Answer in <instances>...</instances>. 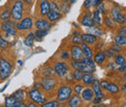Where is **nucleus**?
I'll use <instances>...</instances> for the list:
<instances>
[{
	"label": "nucleus",
	"mask_w": 126,
	"mask_h": 107,
	"mask_svg": "<svg viewBox=\"0 0 126 107\" xmlns=\"http://www.w3.org/2000/svg\"><path fill=\"white\" fill-rule=\"evenodd\" d=\"M50 10L60 11V3L57 0H50Z\"/></svg>",
	"instance_id": "obj_47"
},
{
	"label": "nucleus",
	"mask_w": 126,
	"mask_h": 107,
	"mask_svg": "<svg viewBox=\"0 0 126 107\" xmlns=\"http://www.w3.org/2000/svg\"><path fill=\"white\" fill-rule=\"evenodd\" d=\"M91 8H92L91 0H84L82 4V11H89Z\"/></svg>",
	"instance_id": "obj_49"
},
{
	"label": "nucleus",
	"mask_w": 126,
	"mask_h": 107,
	"mask_svg": "<svg viewBox=\"0 0 126 107\" xmlns=\"http://www.w3.org/2000/svg\"><path fill=\"white\" fill-rule=\"evenodd\" d=\"M77 2V0H69V3L70 4H74V3H76Z\"/></svg>",
	"instance_id": "obj_58"
},
{
	"label": "nucleus",
	"mask_w": 126,
	"mask_h": 107,
	"mask_svg": "<svg viewBox=\"0 0 126 107\" xmlns=\"http://www.w3.org/2000/svg\"><path fill=\"white\" fill-rule=\"evenodd\" d=\"M57 58H58V60H60V61H69L71 60V56H70L69 50H67V49H65V50H60V52L58 53Z\"/></svg>",
	"instance_id": "obj_35"
},
{
	"label": "nucleus",
	"mask_w": 126,
	"mask_h": 107,
	"mask_svg": "<svg viewBox=\"0 0 126 107\" xmlns=\"http://www.w3.org/2000/svg\"><path fill=\"white\" fill-rule=\"evenodd\" d=\"M85 32H88V33H91V34H94L98 37H102L104 34H105V29L103 26H98V25H93L91 27H86V31Z\"/></svg>",
	"instance_id": "obj_25"
},
{
	"label": "nucleus",
	"mask_w": 126,
	"mask_h": 107,
	"mask_svg": "<svg viewBox=\"0 0 126 107\" xmlns=\"http://www.w3.org/2000/svg\"><path fill=\"white\" fill-rule=\"evenodd\" d=\"M16 26L18 32H29L34 27V20L30 16H25L22 20L16 22Z\"/></svg>",
	"instance_id": "obj_10"
},
{
	"label": "nucleus",
	"mask_w": 126,
	"mask_h": 107,
	"mask_svg": "<svg viewBox=\"0 0 126 107\" xmlns=\"http://www.w3.org/2000/svg\"><path fill=\"white\" fill-rule=\"evenodd\" d=\"M72 74H73V78H74L75 83H80L84 73L82 72L81 69L79 68V69H73L72 70Z\"/></svg>",
	"instance_id": "obj_34"
},
{
	"label": "nucleus",
	"mask_w": 126,
	"mask_h": 107,
	"mask_svg": "<svg viewBox=\"0 0 126 107\" xmlns=\"http://www.w3.org/2000/svg\"><path fill=\"white\" fill-rule=\"evenodd\" d=\"M80 69L82 70V72L84 74H86V73H95V71H96L95 67H92L90 65H86V64H82Z\"/></svg>",
	"instance_id": "obj_45"
},
{
	"label": "nucleus",
	"mask_w": 126,
	"mask_h": 107,
	"mask_svg": "<svg viewBox=\"0 0 126 107\" xmlns=\"http://www.w3.org/2000/svg\"><path fill=\"white\" fill-rule=\"evenodd\" d=\"M39 105L38 104H36L35 102H33V101H28V102H26V107H38Z\"/></svg>",
	"instance_id": "obj_56"
},
{
	"label": "nucleus",
	"mask_w": 126,
	"mask_h": 107,
	"mask_svg": "<svg viewBox=\"0 0 126 107\" xmlns=\"http://www.w3.org/2000/svg\"><path fill=\"white\" fill-rule=\"evenodd\" d=\"M103 27L107 30L110 31H115L118 25L115 23V21L110 18V16L108 14L106 16H103Z\"/></svg>",
	"instance_id": "obj_18"
},
{
	"label": "nucleus",
	"mask_w": 126,
	"mask_h": 107,
	"mask_svg": "<svg viewBox=\"0 0 126 107\" xmlns=\"http://www.w3.org/2000/svg\"><path fill=\"white\" fill-rule=\"evenodd\" d=\"M16 0H9V2H11V3H13V2H15Z\"/></svg>",
	"instance_id": "obj_62"
},
{
	"label": "nucleus",
	"mask_w": 126,
	"mask_h": 107,
	"mask_svg": "<svg viewBox=\"0 0 126 107\" xmlns=\"http://www.w3.org/2000/svg\"><path fill=\"white\" fill-rule=\"evenodd\" d=\"M61 2H69V0H60Z\"/></svg>",
	"instance_id": "obj_60"
},
{
	"label": "nucleus",
	"mask_w": 126,
	"mask_h": 107,
	"mask_svg": "<svg viewBox=\"0 0 126 107\" xmlns=\"http://www.w3.org/2000/svg\"><path fill=\"white\" fill-rule=\"evenodd\" d=\"M34 42H35V33L33 31H29L27 32L26 36L24 37L23 39V45L28 48H31L34 45Z\"/></svg>",
	"instance_id": "obj_28"
},
{
	"label": "nucleus",
	"mask_w": 126,
	"mask_h": 107,
	"mask_svg": "<svg viewBox=\"0 0 126 107\" xmlns=\"http://www.w3.org/2000/svg\"><path fill=\"white\" fill-rule=\"evenodd\" d=\"M93 60H94L95 63L97 65H100V66H105V64L109 61L106 54H105L104 49L103 50H99V51H95Z\"/></svg>",
	"instance_id": "obj_15"
},
{
	"label": "nucleus",
	"mask_w": 126,
	"mask_h": 107,
	"mask_svg": "<svg viewBox=\"0 0 126 107\" xmlns=\"http://www.w3.org/2000/svg\"><path fill=\"white\" fill-rule=\"evenodd\" d=\"M80 96L84 103H90L95 96L94 91L92 90L91 87H84L83 91L80 93Z\"/></svg>",
	"instance_id": "obj_20"
},
{
	"label": "nucleus",
	"mask_w": 126,
	"mask_h": 107,
	"mask_svg": "<svg viewBox=\"0 0 126 107\" xmlns=\"http://www.w3.org/2000/svg\"><path fill=\"white\" fill-rule=\"evenodd\" d=\"M17 62H18V64H19V65H21V63H22V61H18Z\"/></svg>",
	"instance_id": "obj_61"
},
{
	"label": "nucleus",
	"mask_w": 126,
	"mask_h": 107,
	"mask_svg": "<svg viewBox=\"0 0 126 107\" xmlns=\"http://www.w3.org/2000/svg\"><path fill=\"white\" fill-rule=\"evenodd\" d=\"M4 106L6 107H26V102H19L16 97L11 94L5 97Z\"/></svg>",
	"instance_id": "obj_16"
},
{
	"label": "nucleus",
	"mask_w": 126,
	"mask_h": 107,
	"mask_svg": "<svg viewBox=\"0 0 126 107\" xmlns=\"http://www.w3.org/2000/svg\"><path fill=\"white\" fill-rule=\"evenodd\" d=\"M93 49H94V51L103 50V49H104V42H103L101 39H99V40L97 41V43L93 46Z\"/></svg>",
	"instance_id": "obj_51"
},
{
	"label": "nucleus",
	"mask_w": 126,
	"mask_h": 107,
	"mask_svg": "<svg viewBox=\"0 0 126 107\" xmlns=\"http://www.w3.org/2000/svg\"><path fill=\"white\" fill-rule=\"evenodd\" d=\"M50 11V0H39L37 4V12L40 17H46Z\"/></svg>",
	"instance_id": "obj_14"
},
{
	"label": "nucleus",
	"mask_w": 126,
	"mask_h": 107,
	"mask_svg": "<svg viewBox=\"0 0 126 107\" xmlns=\"http://www.w3.org/2000/svg\"><path fill=\"white\" fill-rule=\"evenodd\" d=\"M62 17H63V14L60 11H55V10H50L47 13V15L46 16V18H47L52 24L55 23V22H57V21H59L62 19Z\"/></svg>",
	"instance_id": "obj_22"
},
{
	"label": "nucleus",
	"mask_w": 126,
	"mask_h": 107,
	"mask_svg": "<svg viewBox=\"0 0 126 107\" xmlns=\"http://www.w3.org/2000/svg\"><path fill=\"white\" fill-rule=\"evenodd\" d=\"M100 85L102 90L104 91L105 93L110 94V95H116L120 93V86L117 85L115 82L109 81L107 79H102L100 81Z\"/></svg>",
	"instance_id": "obj_8"
},
{
	"label": "nucleus",
	"mask_w": 126,
	"mask_h": 107,
	"mask_svg": "<svg viewBox=\"0 0 126 107\" xmlns=\"http://www.w3.org/2000/svg\"><path fill=\"white\" fill-rule=\"evenodd\" d=\"M92 20L94 21L95 25L103 26V15L101 14L100 10L98 8H95V10L92 12Z\"/></svg>",
	"instance_id": "obj_26"
},
{
	"label": "nucleus",
	"mask_w": 126,
	"mask_h": 107,
	"mask_svg": "<svg viewBox=\"0 0 126 107\" xmlns=\"http://www.w3.org/2000/svg\"><path fill=\"white\" fill-rule=\"evenodd\" d=\"M82 62L80 61H75V60H70L69 61V65L71 67V69H80L82 66Z\"/></svg>",
	"instance_id": "obj_40"
},
{
	"label": "nucleus",
	"mask_w": 126,
	"mask_h": 107,
	"mask_svg": "<svg viewBox=\"0 0 126 107\" xmlns=\"http://www.w3.org/2000/svg\"><path fill=\"white\" fill-rule=\"evenodd\" d=\"M71 5L72 4H70L69 2H61L60 3V12L63 15L68 14L71 10Z\"/></svg>",
	"instance_id": "obj_38"
},
{
	"label": "nucleus",
	"mask_w": 126,
	"mask_h": 107,
	"mask_svg": "<svg viewBox=\"0 0 126 107\" xmlns=\"http://www.w3.org/2000/svg\"><path fill=\"white\" fill-rule=\"evenodd\" d=\"M81 43H82V40H81L80 35H74V34H72V36L70 38V44L80 45Z\"/></svg>",
	"instance_id": "obj_42"
},
{
	"label": "nucleus",
	"mask_w": 126,
	"mask_h": 107,
	"mask_svg": "<svg viewBox=\"0 0 126 107\" xmlns=\"http://www.w3.org/2000/svg\"><path fill=\"white\" fill-rule=\"evenodd\" d=\"M59 80L60 79L56 76H41L38 81L40 84V89L48 96V94H51V93H54L55 95L56 89L59 85Z\"/></svg>",
	"instance_id": "obj_1"
},
{
	"label": "nucleus",
	"mask_w": 126,
	"mask_h": 107,
	"mask_svg": "<svg viewBox=\"0 0 126 107\" xmlns=\"http://www.w3.org/2000/svg\"><path fill=\"white\" fill-rule=\"evenodd\" d=\"M83 100L81 98V96L77 93H73L72 96L69 98V100L66 102V106L68 107H79L82 106Z\"/></svg>",
	"instance_id": "obj_21"
},
{
	"label": "nucleus",
	"mask_w": 126,
	"mask_h": 107,
	"mask_svg": "<svg viewBox=\"0 0 126 107\" xmlns=\"http://www.w3.org/2000/svg\"><path fill=\"white\" fill-rule=\"evenodd\" d=\"M2 35V31H1V29H0V36Z\"/></svg>",
	"instance_id": "obj_64"
},
{
	"label": "nucleus",
	"mask_w": 126,
	"mask_h": 107,
	"mask_svg": "<svg viewBox=\"0 0 126 107\" xmlns=\"http://www.w3.org/2000/svg\"><path fill=\"white\" fill-rule=\"evenodd\" d=\"M25 4H26V6L27 7H30L32 4H33V0H22Z\"/></svg>",
	"instance_id": "obj_57"
},
{
	"label": "nucleus",
	"mask_w": 126,
	"mask_h": 107,
	"mask_svg": "<svg viewBox=\"0 0 126 107\" xmlns=\"http://www.w3.org/2000/svg\"><path fill=\"white\" fill-rule=\"evenodd\" d=\"M109 15L117 25H122L126 23V14L120 5L112 3V5L109 9Z\"/></svg>",
	"instance_id": "obj_4"
},
{
	"label": "nucleus",
	"mask_w": 126,
	"mask_h": 107,
	"mask_svg": "<svg viewBox=\"0 0 126 107\" xmlns=\"http://www.w3.org/2000/svg\"><path fill=\"white\" fill-rule=\"evenodd\" d=\"M1 56H2V51L0 50V57H1Z\"/></svg>",
	"instance_id": "obj_63"
},
{
	"label": "nucleus",
	"mask_w": 126,
	"mask_h": 107,
	"mask_svg": "<svg viewBox=\"0 0 126 107\" xmlns=\"http://www.w3.org/2000/svg\"><path fill=\"white\" fill-rule=\"evenodd\" d=\"M112 61L114 62V64L118 67L120 65H122L126 61V53H120V54H116V56L112 59Z\"/></svg>",
	"instance_id": "obj_30"
},
{
	"label": "nucleus",
	"mask_w": 126,
	"mask_h": 107,
	"mask_svg": "<svg viewBox=\"0 0 126 107\" xmlns=\"http://www.w3.org/2000/svg\"><path fill=\"white\" fill-rule=\"evenodd\" d=\"M53 69L55 72V76L59 78L60 80L64 79V77L66 76L70 71H71V67L69 65V63L65 61H56L53 64Z\"/></svg>",
	"instance_id": "obj_9"
},
{
	"label": "nucleus",
	"mask_w": 126,
	"mask_h": 107,
	"mask_svg": "<svg viewBox=\"0 0 126 107\" xmlns=\"http://www.w3.org/2000/svg\"><path fill=\"white\" fill-rule=\"evenodd\" d=\"M80 37H81V40L82 42L90 45V46H94L95 44L97 43V41L100 39V37L96 36L94 34H91V33H88V32H81L80 34Z\"/></svg>",
	"instance_id": "obj_19"
},
{
	"label": "nucleus",
	"mask_w": 126,
	"mask_h": 107,
	"mask_svg": "<svg viewBox=\"0 0 126 107\" xmlns=\"http://www.w3.org/2000/svg\"><path fill=\"white\" fill-rule=\"evenodd\" d=\"M81 61L83 64L90 65V66H92V67H95V68H96V63H95L93 58H87V57H83V58L81 59V61Z\"/></svg>",
	"instance_id": "obj_44"
},
{
	"label": "nucleus",
	"mask_w": 126,
	"mask_h": 107,
	"mask_svg": "<svg viewBox=\"0 0 126 107\" xmlns=\"http://www.w3.org/2000/svg\"><path fill=\"white\" fill-rule=\"evenodd\" d=\"M116 34H122V35H126V23L122 24V25H118V27L116 28V30L114 31Z\"/></svg>",
	"instance_id": "obj_50"
},
{
	"label": "nucleus",
	"mask_w": 126,
	"mask_h": 107,
	"mask_svg": "<svg viewBox=\"0 0 126 107\" xmlns=\"http://www.w3.org/2000/svg\"><path fill=\"white\" fill-rule=\"evenodd\" d=\"M12 17V3L8 2L0 9V21L10 20Z\"/></svg>",
	"instance_id": "obj_17"
},
{
	"label": "nucleus",
	"mask_w": 126,
	"mask_h": 107,
	"mask_svg": "<svg viewBox=\"0 0 126 107\" xmlns=\"http://www.w3.org/2000/svg\"><path fill=\"white\" fill-rule=\"evenodd\" d=\"M96 80H97V77L95 76L94 73H86V74H83L81 83L85 87H91Z\"/></svg>",
	"instance_id": "obj_24"
},
{
	"label": "nucleus",
	"mask_w": 126,
	"mask_h": 107,
	"mask_svg": "<svg viewBox=\"0 0 126 107\" xmlns=\"http://www.w3.org/2000/svg\"><path fill=\"white\" fill-rule=\"evenodd\" d=\"M110 46L117 53V54H120V53H126V49L124 47L120 46V45H118V44H116V43H114V42H112V43H110Z\"/></svg>",
	"instance_id": "obj_43"
},
{
	"label": "nucleus",
	"mask_w": 126,
	"mask_h": 107,
	"mask_svg": "<svg viewBox=\"0 0 126 107\" xmlns=\"http://www.w3.org/2000/svg\"><path fill=\"white\" fill-rule=\"evenodd\" d=\"M14 67H15V62L10 58H7L6 56L2 55L0 57V81L3 82L11 76Z\"/></svg>",
	"instance_id": "obj_3"
},
{
	"label": "nucleus",
	"mask_w": 126,
	"mask_h": 107,
	"mask_svg": "<svg viewBox=\"0 0 126 107\" xmlns=\"http://www.w3.org/2000/svg\"><path fill=\"white\" fill-rule=\"evenodd\" d=\"M91 88H92V90L94 91L95 96H98V97H100V98H102V99H105V94H106V93L104 92V91H103L102 88H101L100 80L97 79L94 83L92 84Z\"/></svg>",
	"instance_id": "obj_23"
},
{
	"label": "nucleus",
	"mask_w": 126,
	"mask_h": 107,
	"mask_svg": "<svg viewBox=\"0 0 126 107\" xmlns=\"http://www.w3.org/2000/svg\"><path fill=\"white\" fill-rule=\"evenodd\" d=\"M34 27L35 29L49 31L52 27V23L46 17H39L34 21Z\"/></svg>",
	"instance_id": "obj_11"
},
{
	"label": "nucleus",
	"mask_w": 126,
	"mask_h": 107,
	"mask_svg": "<svg viewBox=\"0 0 126 107\" xmlns=\"http://www.w3.org/2000/svg\"><path fill=\"white\" fill-rule=\"evenodd\" d=\"M59 105H60V104H59V101H58L56 98H54V99L47 100V101L42 105V107H58Z\"/></svg>",
	"instance_id": "obj_41"
},
{
	"label": "nucleus",
	"mask_w": 126,
	"mask_h": 107,
	"mask_svg": "<svg viewBox=\"0 0 126 107\" xmlns=\"http://www.w3.org/2000/svg\"><path fill=\"white\" fill-rule=\"evenodd\" d=\"M84 87H85V86H84L81 82H80V83H74V84H73V92H74V93H77V94H79V95H80V93L83 91Z\"/></svg>",
	"instance_id": "obj_39"
},
{
	"label": "nucleus",
	"mask_w": 126,
	"mask_h": 107,
	"mask_svg": "<svg viewBox=\"0 0 126 107\" xmlns=\"http://www.w3.org/2000/svg\"><path fill=\"white\" fill-rule=\"evenodd\" d=\"M119 86H120V92H122L124 95H126V81L121 83Z\"/></svg>",
	"instance_id": "obj_55"
},
{
	"label": "nucleus",
	"mask_w": 126,
	"mask_h": 107,
	"mask_svg": "<svg viewBox=\"0 0 126 107\" xmlns=\"http://www.w3.org/2000/svg\"><path fill=\"white\" fill-rule=\"evenodd\" d=\"M64 82L68 83V84H74L75 81H74V78H73V74H72V71H70L66 76L64 77Z\"/></svg>",
	"instance_id": "obj_48"
},
{
	"label": "nucleus",
	"mask_w": 126,
	"mask_h": 107,
	"mask_svg": "<svg viewBox=\"0 0 126 107\" xmlns=\"http://www.w3.org/2000/svg\"><path fill=\"white\" fill-rule=\"evenodd\" d=\"M116 71H117V73L118 74H123V73H125L126 72V61L122 64V65H120V66H118L117 67V69H116Z\"/></svg>",
	"instance_id": "obj_53"
},
{
	"label": "nucleus",
	"mask_w": 126,
	"mask_h": 107,
	"mask_svg": "<svg viewBox=\"0 0 126 107\" xmlns=\"http://www.w3.org/2000/svg\"><path fill=\"white\" fill-rule=\"evenodd\" d=\"M73 93H74L73 85L64 82V83H61L60 85H58L56 92H55V98L59 101V103L66 104V102L69 100V98L72 96Z\"/></svg>",
	"instance_id": "obj_2"
},
{
	"label": "nucleus",
	"mask_w": 126,
	"mask_h": 107,
	"mask_svg": "<svg viewBox=\"0 0 126 107\" xmlns=\"http://www.w3.org/2000/svg\"><path fill=\"white\" fill-rule=\"evenodd\" d=\"M16 22L12 19L4 21H0V29L3 33L2 35L7 39L11 37H16L18 31L16 29Z\"/></svg>",
	"instance_id": "obj_6"
},
{
	"label": "nucleus",
	"mask_w": 126,
	"mask_h": 107,
	"mask_svg": "<svg viewBox=\"0 0 126 107\" xmlns=\"http://www.w3.org/2000/svg\"><path fill=\"white\" fill-rule=\"evenodd\" d=\"M104 1L106 0H91V5H92V8H97L100 4H102Z\"/></svg>",
	"instance_id": "obj_54"
},
{
	"label": "nucleus",
	"mask_w": 126,
	"mask_h": 107,
	"mask_svg": "<svg viewBox=\"0 0 126 107\" xmlns=\"http://www.w3.org/2000/svg\"><path fill=\"white\" fill-rule=\"evenodd\" d=\"M34 33H35V41H37V42H41V41L44 39V37H46V36L47 35L48 31L41 30V29H35Z\"/></svg>",
	"instance_id": "obj_36"
},
{
	"label": "nucleus",
	"mask_w": 126,
	"mask_h": 107,
	"mask_svg": "<svg viewBox=\"0 0 126 107\" xmlns=\"http://www.w3.org/2000/svg\"><path fill=\"white\" fill-rule=\"evenodd\" d=\"M27 99L35 102L39 106H42L47 100V95L40 88L33 86L27 92Z\"/></svg>",
	"instance_id": "obj_5"
},
{
	"label": "nucleus",
	"mask_w": 126,
	"mask_h": 107,
	"mask_svg": "<svg viewBox=\"0 0 126 107\" xmlns=\"http://www.w3.org/2000/svg\"><path fill=\"white\" fill-rule=\"evenodd\" d=\"M41 76L47 77V76H55V72L53 69V66H45L41 70Z\"/></svg>",
	"instance_id": "obj_33"
},
{
	"label": "nucleus",
	"mask_w": 126,
	"mask_h": 107,
	"mask_svg": "<svg viewBox=\"0 0 126 107\" xmlns=\"http://www.w3.org/2000/svg\"><path fill=\"white\" fill-rule=\"evenodd\" d=\"M79 22L81 26L91 27L95 25L92 20V13L90 11H82V13L79 17Z\"/></svg>",
	"instance_id": "obj_12"
},
{
	"label": "nucleus",
	"mask_w": 126,
	"mask_h": 107,
	"mask_svg": "<svg viewBox=\"0 0 126 107\" xmlns=\"http://www.w3.org/2000/svg\"><path fill=\"white\" fill-rule=\"evenodd\" d=\"M122 79H123V81H126V72L122 74Z\"/></svg>",
	"instance_id": "obj_59"
},
{
	"label": "nucleus",
	"mask_w": 126,
	"mask_h": 107,
	"mask_svg": "<svg viewBox=\"0 0 126 107\" xmlns=\"http://www.w3.org/2000/svg\"><path fill=\"white\" fill-rule=\"evenodd\" d=\"M113 42L120 45V46L124 47L126 49V35H122V34H116L113 36Z\"/></svg>",
	"instance_id": "obj_31"
},
{
	"label": "nucleus",
	"mask_w": 126,
	"mask_h": 107,
	"mask_svg": "<svg viewBox=\"0 0 126 107\" xmlns=\"http://www.w3.org/2000/svg\"><path fill=\"white\" fill-rule=\"evenodd\" d=\"M104 51H105V54H106V56H107V58H108L109 61H111L116 56V54H117L110 45L108 47H106V48H104Z\"/></svg>",
	"instance_id": "obj_37"
},
{
	"label": "nucleus",
	"mask_w": 126,
	"mask_h": 107,
	"mask_svg": "<svg viewBox=\"0 0 126 107\" xmlns=\"http://www.w3.org/2000/svg\"><path fill=\"white\" fill-rule=\"evenodd\" d=\"M103 101H104V99H102L98 96H94V98L92 99V101L90 103H92L94 106H99V105H101V103H103Z\"/></svg>",
	"instance_id": "obj_52"
},
{
	"label": "nucleus",
	"mask_w": 126,
	"mask_h": 107,
	"mask_svg": "<svg viewBox=\"0 0 126 107\" xmlns=\"http://www.w3.org/2000/svg\"><path fill=\"white\" fill-rule=\"evenodd\" d=\"M19 102H25L26 98H27V92H25L23 89H18L16 90L14 93H12Z\"/></svg>",
	"instance_id": "obj_29"
},
{
	"label": "nucleus",
	"mask_w": 126,
	"mask_h": 107,
	"mask_svg": "<svg viewBox=\"0 0 126 107\" xmlns=\"http://www.w3.org/2000/svg\"><path fill=\"white\" fill-rule=\"evenodd\" d=\"M80 47H81V49H82V52H83L84 57H87V58H93L94 53H95L93 47L90 46V45H88V44H86V43H84V42H82V43L80 44Z\"/></svg>",
	"instance_id": "obj_27"
},
{
	"label": "nucleus",
	"mask_w": 126,
	"mask_h": 107,
	"mask_svg": "<svg viewBox=\"0 0 126 107\" xmlns=\"http://www.w3.org/2000/svg\"><path fill=\"white\" fill-rule=\"evenodd\" d=\"M11 48V43L7 38H5L3 35L0 36V50L2 52H6Z\"/></svg>",
	"instance_id": "obj_32"
},
{
	"label": "nucleus",
	"mask_w": 126,
	"mask_h": 107,
	"mask_svg": "<svg viewBox=\"0 0 126 107\" xmlns=\"http://www.w3.org/2000/svg\"><path fill=\"white\" fill-rule=\"evenodd\" d=\"M97 8L100 10L101 14L103 16H106L109 14V9H110V8H107V7H106V3H105V2H103L102 4H100Z\"/></svg>",
	"instance_id": "obj_46"
},
{
	"label": "nucleus",
	"mask_w": 126,
	"mask_h": 107,
	"mask_svg": "<svg viewBox=\"0 0 126 107\" xmlns=\"http://www.w3.org/2000/svg\"><path fill=\"white\" fill-rule=\"evenodd\" d=\"M69 52H70V56H71V60H75V61H81V59L84 57L82 49L80 45H75V44H71L69 47Z\"/></svg>",
	"instance_id": "obj_13"
},
{
	"label": "nucleus",
	"mask_w": 126,
	"mask_h": 107,
	"mask_svg": "<svg viewBox=\"0 0 126 107\" xmlns=\"http://www.w3.org/2000/svg\"><path fill=\"white\" fill-rule=\"evenodd\" d=\"M27 6L22 0H16L12 3V17L11 19L14 20L16 22L19 21L24 18V13Z\"/></svg>",
	"instance_id": "obj_7"
}]
</instances>
